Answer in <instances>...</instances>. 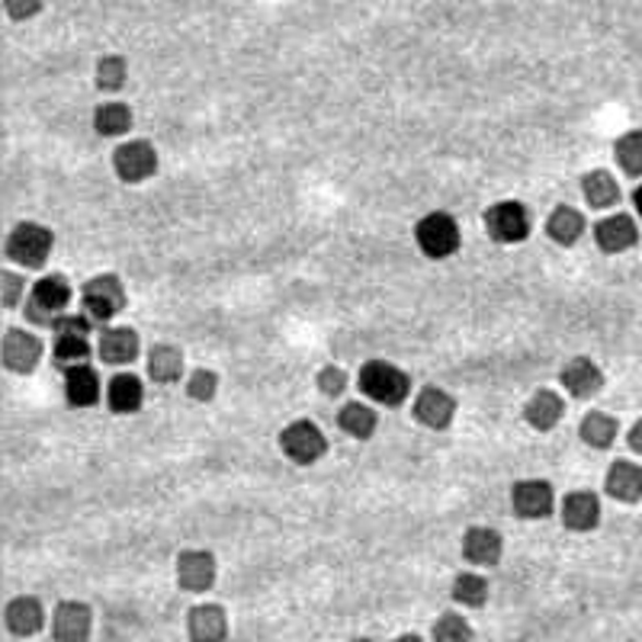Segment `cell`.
I'll list each match as a JSON object with an SVG mask.
<instances>
[{"label": "cell", "instance_id": "cell-1", "mask_svg": "<svg viewBox=\"0 0 642 642\" xmlns=\"http://www.w3.org/2000/svg\"><path fill=\"white\" fill-rule=\"evenodd\" d=\"M357 386L363 396L373 398L383 408H398V405H405V398L411 396V376L389 360H366L360 366Z\"/></svg>", "mask_w": 642, "mask_h": 642}, {"label": "cell", "instance_id": "cell-2", "mask_svg": "<svg viewBox=\"0 0 642 642\" xmlns=\"http://www.w3.org/2000/svg\"><path fill=\"white\" fill-rule=\"evenodd\" d=\"M415 245H418V250L428 260H446V257H453L459 250V245H463V232H459L456 215L441 212V209L421 215L418 225H415Z\"/></svg>", "mask_w": 642, "mask_h": 642}, {"label": "cell", "instance_id": "cell-3", "mask_svg": "<svg viewBox=\"0 0 642 642\" xmlns=\"http://www.w3.org/2000/svg\"><path fill=\"white\" fill-rule=\"evenodd\" d=\"M51 247H55V232H51L49 225L20 222V225H13V232L7 235L3 254H7L16 267L39 270V267H46V260L51 257Z\"/></svg>", "mask_w": 642, "mask_h": 642}, {"label": "cell", "instance_id": "cell-4", "mask_svg": "<svg viewBox=\"0 0 642 642\" xmlns=\"http://www.w3.org/2000/svg\"><path fill=\"white\" fill-rule=\"evenodd\" d=\"M126 287L116 273H100V277H91L84 287H81V305H84V315L100 325V322H109L116 318L122 308H126Z\"/></svg>", "mask_w": 642, "mask_h": 642}, {"label": "cell", "instance_id": "cell-5", "mask_svg": "<svg viewBox=\"0 0 642 642\" xmlns=\"http://www.w3.org/2000/svg\"><path fill=\"white\" fill-rule=\"evenodd\" d=\"M91 325L87 315H58L55 325H51V335H55V363L61 366H71V363H87L91 357Z\"/></svg>", "mask_w": 642, "mask_h": 642}, {"label": "cell", "instance_id": "cell-6", "mask_svg": "<svg viewBox=\"0 0 642 642\" xmlns=\"http://www.w3.org/2000/svg\"><path fill=\"white\" fill-rule=\"evenodd\" d=\"M71 302V283L58 273H46L36 280L33 293H30V302H26V322L33 325H43V328H51L58 315H65Z\"/></svg>", "mask_w": 642, "mask_h": 642}, {"label": "cell", "instance_id": "cell-7", "mask_svg": "<svg viewBox=\"0 0 642 642\" xmlns=\"http://www.w3.org/2000/svg\"><path fill=\"white\" fill-rule=\"evenodd\" d=\"M486 232L498 245H521L530 238V209L517 199H501L486 209Z\"/></svg>", "mask_w": 642, "mask_h": 642}, {"label": "cell", "instance_id": "cell-8", "mask_svg": "<svg viewBox=\"0 0 642 642\" xmlns=\"http://www.w3.org/2000/svg\"><path fill=\"white\" fill-rule=\"evenodd\" d=\"M280 450L296 466H315L328 453V437L322 434V428L315 421L299 418L280 431Z\"/></svg>", "mask_w": 642, "mask_h": 642}, {"label": "cell", "instance_id": "cell-9", "mask_svg": "<svg viewBox=\"0 0 642 642\" xmlns=\"http://www.w3.org/2000/svg\"><path fill=\"white\" fill-rule=\"evenodd\" d=\"M157 149L145 142V139H136V142H122L119 149L113 151V171L122 184H145L157 174Z\"/></svg>", "mask_w": 642, "mask_h": 642}, {"label": "cell", "instance_id": "cell-10", "mask_svg": "<svg viewBox=\"0 0 642 642\" xmlns=\"http://www.w3.org/2000/svg\"><path fill=\"white\" fill-rule=\"evenodd\" d=\"M511 507L521 521H544L556 507L552 482L546 479H521L511 486Z\"/></svg>", "mask_w": 642, "mask_h": 642}, {"label": "cell", "instance_id": "cell-11", "mask_svg": "<svg viewBox=\"0 0 642 642\" xmlns=\"http://www.w3.org/2000/svg\"><path fill=\"white\" fill-rule=\"evenodd\" d=\"M0 357H3V366L10 373H20V376H30L39 360H43V341L26 331V328H10L3 335V347H0Z\"/></svg>", "mask_w": 642, "mask_h": 642}, {"label": "cell", "instance_id": "cell-12", "mask_svg": "<svg viewBox=\"0 0 642 642\" xmlns=\"http://www.w3.org/2000/svg\"><path fill=\"white\" fill-rule=\"evenodd\" d=\"M594 245L600 254H623L630 247L640 245V225L633 215L627 212H617V215H607L594 225Z\"/></svg>", "mask_w": 642, "mask_h": 642}, {"label": "cell", "instance_id": "cell-13", "mask_svg": "<svg viewBox=\"0 0 642 642\" xmlns=\"http://www.w3.org/2000/svg\"><path fill=\"white\" fill-rule=\"evenodd\" d=\"M94 627V614L84 600H61L51 617L55 642H87Z\"/></svg>", "mask_w": 642, "mask_h": 642}, {"label": "cell", "instance_id": "cell-14", "mask_svg": "<svg viewBox=\"0 0 642 642\" xmlns=\"http://www.w3.org/2000/svg\"><path fill=\"white\" fill-rule=\"evenodd\" d=\"M177 582L190 594L209 592L215 585V556L209 549H184L177 556Z\"/></svg>", "mask_w": 642, "mask_h": 642}, {"label": "cell", "instance_id": "cell-15", "mask_svg": "<svg viewBox=\"0 0 642 642\" xmlns=\"http://www.w3.org/2000/svg\"><path fill=\"white\" fill-rule=\"evenodd\" d=\"M456 418V398L441 386H424L415 398V421L431 428V431H446Z\"/></svg>", "mask_w": 642, "mask_h": 642}, {"label": "cell", "instance_id": "cell-16", "mask_svg": "<svg viewBox=\"0 0 642 642\" xmlns=\"http://www.w3.org/2000/svg\"><path fill=\"white\" fill-rule=\"evenodd\" d=\"M559 517H562V527L565 530H572V534H592L594 527L600 524V498L588 492V489L569 492L562 498Z\"/></svg>", "mask_w": 642, "mask_h": 642}, {"label": "cell", "instance_id": "cell-17", "mask_svg": "<svg viewBox=\"0 0 642 642\" xmlns=\"http://www.w3.org/2000/svg\"><path fill=\"white\" fill-rule=\"evenodd\" d=\"M559 383L562 389L572 398H594L600 389H604V370L594 363L592 357H572L562 373H559Z\"/></svg>", "mask_w": 642, "mask_h": 642}, {"label": "cell", "instance_id": "cell-18", "mask_svg": "<svg viewBox=\"0 0 642 642\" xmlns=\"http://www.w3.org/2000/svg\"><path fill=\"white\" fill-rule=\"evenodd\" d=\"M604 492L620 504L642 501V466H637L633 459H614L604 479Z\"/></svg>", "mask_w": 642, "mask_h": 642}, {"label": "cell", "instance_id": "cell-19", "mask_svg": "<svg viewBox=\"0 0 642 642\" xmlns=\"http://www.w3.org/2000/svg\"><path fill=\"white\" fill-rule=\"evenodd\" d=\"M139 335L132 328H103L97 338V353L106 366H129L139 357Z\"/></svg>", "mask_w": 642, "mask_h": 642}, {"label": "cell", "instance_id": "cell-20", "mask_svg": "<svg viewBox=\"0 0 642 642\" xmlns=\"http://www.w3.org/2000/svg\"><path fill=\"white\" fill-rule=\"evenodd\" d=\"M504 540L494 527H469L463 534V559L479 565V569H492L501 562Z\"/></svg>", "mask_w": 642, "mask_h": 642}, {"label": "cell", "instance_id": "cell-21", "mask_svg": "<svg viewBox=\"0 0 642 642\" xmlns=\"http://www.w3.org/2000/svg\"><path fill=\"white\" fill-rule=\"evenodd\" d=\"M65 398L71 408H94L100 401V376L91 363L65 366Z\"/></svg>", "mask_w": 642, "mask_h": 642}, {"label": "cell", "instance_id": "cell-22", "mask_svg": "<svg viewBox=\"0 0 642 642\" xmlns=\"http://www.w3.org/2000/svg\"><path fill=\"white\" fill-rule=\"evenodd\" d=\"M187 637L190 642H225L229 614L219 604H199L187 614Z\"/></svg>", "mask_w": 642, "mask_h": 642}, {"label": "cell", "instance_id": "cell-23", "mask_svg": "<svg viewBox=\"0 0 642 642\" xmlns=\"http://www.w3.org/2000/svg\"><path fill=\"white\" fill-rule=\"evenodd\" d=\"M562 418H565V398L552 389H537L524 405V421L540 434H549Z\"/></svg>", "mask_w": 642, "mask_h": 642}, {"label": "cell", "instance_id": "cell-24", "mask_svg": "<svg viewBox=\"0 0 642 642\" xmlns=\"http://www.w3.org/2000/svg\"><path fill=\"white\" fill-rule=\"evenodd\" d=\"M3 620H7V630L13 637H33L43 630V620H46V610H43V600L39 597H13L3 610Z\"/></svg>", "mask_w": 642, "mask_h": 642}, {"label": "cell", "instance_id": "cell-25", "mask_svg": "<svg viewBox=\"0 0 642 642\" xmlns=\"http://www.w3.org/2000/svg\"><path fill=\"white\" fill-rule=\"evenodd\" d=\"M145 401V386L136 373H116L106 386V405L113 415H136Z\"/></svg>", "mask_w": 642, "mask_h": 642}, {"label": "cell", "instance_id": "cell-26", "mask_svg": "<svg viewBox=\"0 0 642 642\" xmlns=\"http://www.w3.org/2000/svg\"><path fill=\"white\" fill-rule=\"evenodd\" d=\"M187 373V360L184 350L177 345H154L149 350V376L157 386H171L180 383Z\"/></svg>", "mask_w": 642, "mask_h": 642}, {"label": "cell", "instance_id": "cell-27", "mask_svg": "<svg viewBox=\"0 0 642 642\" xmlns=\"http://www.w3.org/2000/svg\"><path fill=\"white\" fill-rule=\"evenodd\" d=\"M585 229H588L585 215H582L575 206H565V202L556 206V209L549 212V219H546V235L562 247L575 245V242L585 235Z\"/></svg>", "mask_w": 642, "mask_h": 642}, {"label": "cell", "instance_id": "cell-28", "mask_svg": "<svg viewBox=\"0 0 642 642\" xmlns=\"http://www.w3.org/2000/svg\"><path fill=\"white\" fill-rule=\"evenodd\" d=\"M582 194H585V202H588L592 209H597V212L614 209V206L623 199V190H620L617 177H614L610 171H604V167L588 171V174L582 177Z\"/></svg>", "mask_w": 642, "mask_h": 642}, {"label": "cell", "instance_id": "cell-29", "mask_svg": "<svg viewBox=\"0 0 642 642\" xmlns=\"http://www.w3.org/2000/svg\"><path fill=\"white\" fill-rule=\"evenodd\" d=\"M338 428L353 441H370L380 428V418L366 401H347L338 408Z\"/></svg>", "mask_w": 642, "mask_h": 642}, {"label": "cell", "instance_id": "cell-30", "mask_svg": "<svg viewBox=\"0 0 642 642\" xmlns=\"http://www.w3.org/2000/svg\"><path fill=\"white\" fill-rule=\"evenodd\" d=\"M136 116H132V106L129 103H119V100H106L94 109V132L103 139H119L132 129Z\"/></svg>", "mask_w": 642, "mask_h": 642}, {"label": "cell", "instance_id": "cell-31", "mask_svg": "<svg viewBox=\"0 0 642 642\" xmlns=\"http://www.w3.org/2000/svg\"><path fill=\"white\" fill-rule=\"evenodd\" d=\"M579 437L592 450H610L614 441L620 437V421L607 411H588L579 424Z\"/></svg>", "mask_w": 642, "mask_h": 642}, {"label": "cell", "instance_id": "cell-32", "mask_svg": "<svg viewBox=\"0 0 642 642\" xmlns=\"http://www.w3.org/2000/svg\"><path fill=\"white\" fill-rule=\"evenodd\" d=\"M614 161L627 177H642V129H630L617 139Z\"/></svg>", "mask_w": 642, "mask_h": 642}, {"label": "cell", "instance_id": "cell-33", "mask_svg": "<svg viewBox=\"0 0 642 642\" xmlns=\"http://www.w3.org/2000/svg\"><path fill=\"white\" fill-rule=\"evenodd\" d=\"M94 81H97V91H103V94L122 91L126 81H129V65H126V58H122V55H103L97 61Z\"/></svg>", "mask_w": 642, "mask_h": 642}, {"label": "cell", "instance_id": "cell-34", "mask_svg": "<svg viewBox=\"0 0 642 642\" xmlns=\"http://www.w3.org/2000/svg\"><path fill=\"white\" fill-rule=\"evenodd\" d=\"M453 600L463 607H486L489 600V579L472 575V572H459L453 579Z\"/></svg>", "mask_w": 642, "mask_h": 642}, {"label": "cell", "instance_id": "cell-35", "mask_svg": "<svg viewBox=\"0 0 642 642\" xmlns=\"http://www.w3.org/2000/svg\"><path fill=\"white\" fill-rule=\"evenodd\" d=\"M434 642H472V627L463 614L446 610L434 623Z\"/></svg>", "mask_w": 642, "mask_h": 642}, {"label": "cell", "instance_id": "cell-36", "mask_svg": "<svg viewBox=\"0 0 642 642\" xmlns=\"http://www.w3.org/2000/svg\"><path fill=\"white\" fill-rule=\"evenodd\" d=\"M219 393V376L212 373V370H206V366H199L190 373V380H187V396L194 398V401H212Z\"/></svg>", "mask_w": 642, "mask_h": 642}, {"label": "cell", "instance_id": "cell-37", "mask_svg": "<svg viewBox=\"0 0 642 642\" xmlns=\"http://www.w3.org/2000/svg\"><path fill=\"white\" fill-rule=\"evenodd\" d=\"M315 386H318L322 396L341 398L347 393V373L341 366H322L318 376H315Z\"/></svg>", "mask_w": 642, "mask_h": 642}, {"label": "cell", "instance_id": "cell-38", "mask_svg": "<svg viewBox=\"0 0 642 642\" xmlns=\"http://www.w3.org/2000/svg\"><path fill=\"white\" fill-rule=\"evenodd\" d=\"M0 293H3V308H16L23 302V293H26V280L13 270H3L0 273Z\"/></svg>", "mask_w": 642, "mask_h": 642}, {"label": "cell", "instance_id": "cell-39", "mask_svg": "<svg viewBox=\"0 0 642 642\" xmlns=\"http://www.w3.org/2000/svg\"><path fill=\"white\" fill-rule=\"evenodd\" d=\"M3 10L10 20H30L43 10V0H3Z\"/></svg>", "mask_w": 642, "mask_h": 642}, {"label": "cell", "instance_id": "cell-40", "mask_svg": "<svg viewBox=\"0 0 642 642\" xmlns=\"http://www.w3.org/2000/svg\"><path fill=\"white\" fill-rule=\"evenodd\" d=\"M627 446L637 453V456H642V418L630 428V434H627Z\"/></svg>", "mask_w": 642, "mask_h": 642}, {"label": "cell", "instance_id": "cell-41", "mask_svg": "<svg viewBox=\"0 0 642 642\" xmlns=\"http://www.w3.org/2000/svg\"><path fill=\"white\" fill-rule=\"evenodd\" d=\"M633 209H637V215L642 219V184L633 190Z\"/></svg>", "mask_w": 642, "mask_h": 642}, {"label": "cell", "instance_id": "cell-42", "mask_svg": "<svg viewBox=\"0 0 642 642\" xmlns=\"http://www.w3.org/2000/svg\"><path fill=\"white\" fill-rule=\"evenodd\" d=\"M396 642H424L421 637H415V633H405V637H398Z\"/></svg>", "mask_w": 642, "mask_h": 642}, {"label": "cell", "instance_id": "cell-43", "mask_svg": "<svg viewBox=\"0 0 642 642\" xmlns=\"http://www.w3.org/2000/svg\"><path fill=\"white\" fill-rule=\"evenodd\" d=\"M350 642H370V640H350Z\"/></svg>", "mask_w": 642, "mask_h": 642}]
</instances>
